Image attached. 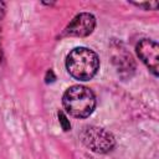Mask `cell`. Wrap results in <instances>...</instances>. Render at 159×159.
Masks as SVG:
<instances>
[{"label":"cell","mask_w":159,"mask_h":159,"mask_svg":"<svg viewBox=\"0 0 159 159\" xmlns=\"http://www.w3.org/2000/svg\"><path fill=\"white\" fill-rule=\"evenodd\" d=\"M5 11H6V4L4 1H0V20L4 17Z\"/></svg>","instance_id":"obj_8"},{"label":"cell","mask_w":159,"mask_h":159,"mask_svg":"<svg viewBox=\"0 0 159 159\" xmlns=\"http://www.w3.org/2000/svg\"><path fill=\"white\" fill-rule=\"evenodd\" d=\"M66 68L73 78L88 81L96 76L99 68V58L91 48L76 47L67 55Z\"/></svg>","instance_id":"obj_1"},{"label":"cell","mask_w":159,"mask_h":159,"mask_svg":"<svg viewBox=\"0 0 159 159\" xmlns=\"http://www.w3.org/2000/svg\"><path fill=\"white\" fill-rule=\"evenodd\" d=\"M137 53L143 63L150 70L154 76H158L159 67V46L155 41L143 39L137 45Z\"/></svg>","instance_id":"obj_5"},{"label":"cell","mask_w":159,"mask_h":159,"mask_svg":"<svg viewBox=\"0 0 159 159\" xmlns=\"http://www.w3.org/2000/svg\"><path fill=\"white\" fill-rule=\"evenodd\" d=\"M135 6L138 7H143L145 10H157L158 7V2L157 1H152V2H133Z\"/></svg>","instance_id":"obj_6"},{"label":"cell","mask_w":159,"mask_h":159,"mask_svg":"<svg viewBox=\"0 0 159 159\" xmlns=\"http://www.w3.org/2000/svg\"><path fill=\"white\" fill-rule=\"evenodd\" d=\"M81 142L92 152L106 154L116 145V139L112 133L97 125H87L80 133Z\"/></svg>","instance_id":"obj_3"},{"label":"cell","mask_w":159,"mask_h":159,"mask_svg":"<svg viewBox=\"0 0 159 159\" xmlns=\"http://www.w3.org/2000/svg\"><path fill=\"white\" fill-rule=\"evenodd\" d=\"M96 27V17L89 12H81L66 26L62 36L86 37L93 32Z\"/></svg>","instance_id":"obj_4"},{"label":"cell","mask_w":159,"mask_h":159,"mask_svg":"<svg viewBox=\"0 0 159 159\" xmlns=\"http://www.w3.org/2000/svg\"><path fill=\"white\" fill-rule=\"evenodd\" d=\"M58 119H60V124L62 125L63 130L71 129V124H70V122L67 120V117L63 114V112H58Z\"/></svg>","instance_id":"obj_7"},{"label":"cell","mask_w":159,"mask_h":159,"mask_svg":"<svg viewBox=\"0 0 159 159\" xmlns=\"http://www.w3.org/2000/svg\"><path fill=\"white\" fill-rule=\"evenodd\" d=\"M62 104L70 116L75 118H86L91 116L96 108V97L88 87L76 84L63 93Z\"/></svg>","instance_id":"obj_2"}]
</instances>
